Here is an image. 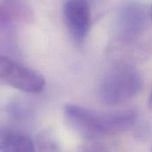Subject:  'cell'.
<instances>
[{"instance_id":"5","label":"cell","mask_w":152,"mask_h":152,"mask_svg":"<svg viewBox=\"0 0 152 152\" xmlns=\"http://www.w3.org/2000/svg\"><path fill=\"white\" fill-rule=\"evenodd\" d=\"M118 24L124 38L137 36L147 24L146 8L139 1L126 0L118 10Z\"/></svg>"},{"instance_id":"6","label":"cell","mask_w":152,"mask_h":152,"mask_svg":"<svg viewBox=\"0 0 152 152\" xmlns=\"http://www.w3.org/2000/svg\"><path fill=\"white\" fill-rule=\"evenodd\" d=\"M35 151L34 140L28 135L0 125V151L32 152Z\"/></svg>"},{"instance_id":"8","label":"cell","mask_w":152,"mask_h":152,"mask_svg":"<svg viewBox=\"0 0 152 152\" xmlns=\"http://www.w3.org/2000/svg\"><path fill=\"white\" fill-rule=\"evenodd\" d=\"M36 151H59V143L50 130L39 132L34 139Z\"/></svg>"},{"instance_id":"9","label":"cell","mask_w":152,"mask_h":152,"mask_svg":"<svg viewBox=\"0 0 152 152\" xmlns=\"http://www.w3.org/2000/svg\"><path fill=\"white\" fill-rule=\"evenodd\" d=\"M149 108L151 109V110H152V92L151 93L150 100H149Z\"/></svg>"},{"instance_id":"7","label":"cell","mask_w":152,"mask_h":152,"mask_svg":"<svg viewBox=\"0 0 152 152\" xmlns=\"http://www.w3.org/2000/svg\"><path fill=\"white\" fill-rule=\"evenodd\" d=\"M34 13L31 8L23 1L10 0L0 4V24L12 22H31Z\"/></svg>"},{"instance_id":"1","label":"cell","mask_w":152,"mask_h":152,"mask_svg":"<svg viewBox=\"0 0 152 152\" xmlns=\"http://www.w3.org/2000/svg\"><path fill=\"white\" fill-rule=\"evenodd\" d=\"M64 116L69 126L77 133L89 139L124 132L137 120L134 110L119 113H101L75 104H67Z\"/></svg>"},{"instance_id":"3","label":"cell","mask_w":152,"mask_h":152,"mask_svg":"<svg viewBox=\"0 0 152 152\" xmlns=\"http://www.w3.org/2000/svg\"><path fill=\"white\" fill-rule=\"evenodd\" d=\"M0 85H8L28 93H38L45 86L39 72L7 57L0 56Z\"/></svg>"},{"instance_id":"10","label":"cell","mask_w":152,"mask_h":152,"mask_svg":"<svg viewBox=\"0 0 152 152\" xmlns=\"http://www.w3.org/2000/svg\"><path fill=\"white\" fill-rule=\"evenodd\" d=\"M151 16H152V9H151Z\"/></svg>"},{"instance_id":"4","label":"cell","mask_w":152,"mask_h":152,"mask_svg":"<svg viewBox=\"0 0 152 152\" xmlns=\"http://www.w3.org/2000/svg\"><path fill=\"white\" fill-rule=\"evenodd\" d=\"M64 20L72 38L82 44L91 26V12L87 0H67L63 7Z\"/></svg>"},{"instance_id":"11","label":"cell","mask_w":152,"mask_h":152,"mask_svg":"<svg viewBox=\"0 0 152 152\" xmlns=\"http://www.w3.org/2000/svg\"><path fill=\"white\" fill-rule=\"evenodd\" d=\"M151 150H152V149H151Z\"/></svg>"},{"instance_id":"2","label":"cell","mask_w":152,"mask_h":152,"mask_svg":"<svg viewBox=\"0 0 152 152\" xmlns=\"http://www.w3.org/2000/svg\"><path fill=\"white\" fill-rule=\"evenodd\" d=\"M143 77L134 66L120 62L113 66L99 85V97L103 103L117 106L134 98L142 90Z\"/></svg>"}]
</instances>
